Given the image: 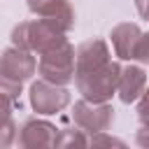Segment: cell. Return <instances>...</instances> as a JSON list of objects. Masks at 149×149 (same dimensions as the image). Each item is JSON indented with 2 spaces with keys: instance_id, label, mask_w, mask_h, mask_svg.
Returning a JSON list of instances; mask_svg holds the SVG:
<instances>
[{
  "instance_id": "1",
  "label": "cell",
  "mask_w": 149,
  "mask_h": 149,
  "mask_svg": "<svg viewBox=\"0 0 149 149\" xmlns=\"http://www.w3.org/2000/svg\"><path fill=\"white\" fill-rule=\"evenodd\" d=\"M121 65L112 61L105 40H86L74 51V81L84 100L107 102L119 86Z\"/></svg>"
},
{
  "instance_id": "2",
  "label": "cell",
  "mask_w": 149,
  "mask_h": 149,
  "mask_svg": "<svg viewBox=\"0 0 149 149\" xmlns=\"http://www.w3.org/2000/svg\"><path fill=\"white\" fill-rule=\"evenodd\" d=\"M65 42V33L58 30L56 26H51L44 19H35V21H23L12 30V44L28 49V51H47L56 44Z\"/></svg>"
},
{
  "instance_id": "3",
  "label": "cell",
  "mask_w": 149,
  "mask_h": 149,
  "mask_svg": "<svg viewBox=\"0 0 149 149\" xmlns=\"http://www.w3.org/2000/svg\"><path fill=\"white\" fill-rule=\"evenodd\" d=\"M37 72L42 79L54 81V84H68L74 79V47L65 40L47 51L40 54L37 61Z\"/></svg>"
},
{
  "instance_id": "4",
  "label": "cell",
  "mask_w": 149,
  "mask_h": 149,
  "mask_svg": "<svg viewBox=\"0 0 149 149\" xmlns=\"http://www.w3.org/2000/svg\"><path fill=\"white\" fill-rule=\"evenodd\" d=\"M30 105L37 114H56L70 105V91L61 84L40 79L30 86Z\"/></svg>"
},
{
  "instance_id": "5",
  "label": "cell",
  "mask_w": 149,
  "mask_h": 149,
  "mask_svg": "<svg viewBox=\"0 0 149 149\" xmlns=\"http://www.w3.org/2000/svg\"><path fill=\"white\" fill-rule=\"evenodd\" d=\"M74 123L84 133H102L112 126L114 121V109L107 102H91V100H79L72 109Z\"/></svg>"
},
{
  "instance_id": "6",
  "label": "cell",
  "mask_w": 149,
  "mask_h": 149,
  "mask_svg": "<svg viewBox=\"0 0 149 149\" xmlns=\"http://www.w3.org/2000/svg\"><path fill=\"white\" fill-rule=\"evenodd\" d=\"M37 70V61L28 49L21 47H9L0 54V74L23 84L26 79H30Z\"/></svg>"
},
{
  "instance_id": "7",
  "label": "cell",
  "mask_w": 149,
  "mask_h": 149,
  "mask_svg": "<svg viewBox=\"0 0 149 149\" xmlns=\"http://www.w3.org/2000/svg\"><path fill=\"white\" fill-rule=\"evenodd\" d=\"M28 9L63 33L74 26V9L68 0H28Z\"/></svg>"
},
{
  "instance_id": "8",
  "label": "cell",
  "mask_w": 149,
  "mask_h": 149,
  "mask_svg": "<svg viewBox=\"0 0 149 149\" xmlns=\"http://www.w3.org/2000/svg\"><path fill=\"white\" fill-rule=\"evenodd\" d=\"M21 133L16 135V142L23 147H56L58 128L49 121L42 119H28L19 128Z\"/></svg>"
},
{
  "instance_id": "9",
  "label": "cell",
  "mask_w": 149,
  "mask_h": 149,
  "mask_svg": "<svg viewBox=\"0 0 149 149\" xmlns=\"http://www.w3.org/2000/svg\"><path fill=\"white\" fill-rule=\"evenodd\" d=\"M144 88H147V72L142 68H137V65L121 68V77H119V86H116V93H119L121 102L130 105V102L140 100Z\"/></svg>"
},
{
  "instance_id": "10",
  "label": "cell",
  "mask_w": 149,
  "mask_h": 149,
  "mask_svg": "<svg viewBox=\"0 0 149 149\" xmlns=\"http://www.w3.org/2000/svg\"><path fill=\"white\" fill-rule=\"evenodd\" d=\"M137 37H140V28L135 23H119L112 30V44H114L116 56L123 61H130V54H133Z\"/></svg>"
},
{
  "instance_id": "11",
  "label": "cell",
  "mask_w": 149,
  "mask_h": 149,
  "mask_svg": "<svg viewBox=\"0 0 149 149\" xmlns=\"http://www.w3.org/2000/svg\"><path fill=\"white\" fill-rule=\"evenodd\" d=\"M130 61L149 63V33H140V37H137V42H135V47H133Z\"/></svg>"
},
{
  "instance_id": "12",
  "label": "cell",
  "mask_w": 149,
  "mask_h": 149,
  "mask_svg": "<svg viewBox=\"0 0 149 149\" xmlns=\"http://www.w3.org/2000/svg\"><path fill=\"white\" fill-rule=\"evenodd\" d=\"M19 93H21V84L9 79V77H5V74H0V98H7L12 102H16Z\"/></svg>"
},
{
  "instance_id": "13",
  "label": "cell",
  "mask_w": 149,
  "mask_h": 149,
  "mask_svg": "<svg viewBox=\"0 0 149 149\" xmlns=\"http://www.w3.org/2000/svg\"><path fill=\"white\" fill-rule=\"evenodd\" d=\"M16 135H19V126L12 121V116L5 119V121H0V147L12 144L16 140Z\"/></svg>"
},
{
  "instance_id": "14",
  "label": "cell",
  "mask_w": 149,
  "mask_h": 149,
  "mask_svg": "<svg viewBox=\"0 0 149 149\" xmlns=\"http://www.w3.org/2000/svg\"><path fill=\"white\" fill-rule=\"evenodd\" d=\"M84 130H74V133H70V130H63L58 137H56V144H88V140L81 135Z\"/></svg>"
},
{
  "instance_id": "15",
  "label": "cell",
  "mask_w": 149,
  "mask_h": 149,
  "mask_svg": "<svg viewBox=\"0 0 149 149\" xmlns=\"http://www.w3.org/2000/svg\"><path fill=\"white\" fill-rule=\"evenodd\" d=\"M88 144H119V147H123V142H121V140L107 137V135H105V130H102L98 137H91V140H88Z\"/></svg>"
},
{
  "instance_id": "16",
  "label": "cell",
  "mask_w": 149,
  "mask_h": 149,
  "mask_svg": "<svg viewBox=\"0 0 149 149\" xmlns=\"http://www.w3.org/2000/svg\"><path fill=\"white\" fill-rule=\"evenodd\" d=\"M12 107H14V102H12V100L0 98V121H5V119H9V116H12Z\"/></svg>"
},
{
  "instance_id": "17",
  "label": "cell",
  "mask_w": 149,
  "mask_h": 149,
  "mask_svg": "<svg viewBox=\"0 0 149 149\" xmlns=\"http://www.w3.org/2000/svg\"><path fill=\"white\" fill-rule=\"evenodd\" d=\"M135 7L140 12V16L149 21V0H135Z\"/></svg>"
},
{
  "instance_id": "18",
  "label": "cell",
  "mask_w": 149,
  "mask_h": 149,
  "mask_svg": "<svg viewBox=\"0 0 149 149\" xmlns=\"http://www.w3.org/2000/svg\"><path fill=\"white\" fill-rule=\"evenodd\" d=\"M137 142L144 144V147H149V126H142L137 130Z\"/></svg>"
}]
</instances>
